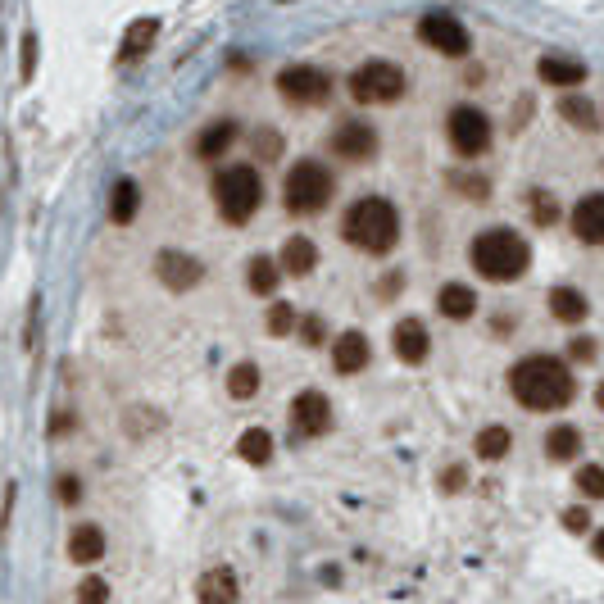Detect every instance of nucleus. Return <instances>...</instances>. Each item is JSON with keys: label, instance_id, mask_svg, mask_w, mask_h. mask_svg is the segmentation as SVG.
Instances as JSON below:
<instances>
[{"label": "nucleus", "instance_id": "nucleus-1", "mask_svg": "<svg viewBox=\"0 0 604 604\" xmlns=\"http://www.w3.org/2000/svg\"><path fill=\"white\" fill-rule=\"evenodd\" d=\"M509 391L523 409H536V414H550V409H564L568 400L577 396L573 368L555 355H527L514 364L509 373Z\"/></svg>", "mask_w": 604, "mask_h": 604}, {"label": "nucleus", "instance_id": "nucleus-2", "mask_svg": "<svg viewBox=\"0 0 604 604\" xmlns=\"http://www.w3.org/2000/svg\"><path fill=\"white\" fill-rule=\"evenodd\" d=\"M341 237H346L350 246H359L364 255H387V250L396 246V237H400L396 205L382 200V196L355 200V205L346 209V218H341Z\"/></svg>", "mask_w": 604, "mask_h": 604}, {"label": "nucleus", "instance_id": "nucleus-3", "mask_svg": "<svg viewBox=\"0 0 604 604\" xmlns=\"http://www.w3.org/2000/svg\"><path fill=\"white\" fill-rule=\"evenodd\" d=\"M532 264V246L514 228H486L473 241V268L486 282H518Z\"/></svg>", "mask_w": 604, "mask_h": 604}, {"label": "nucleus", "instance_id": "nucleus-4", "mask_svg": "<svg viewBox=\"0 0 604 604\" xmlns=\"http://www.w3.org/2000/svg\"><path fill=\"white\" fill-rule=\"evenodd\" d=\"M259 200H264V182H259V173L250 164H232V169H223L214 178L218 214L228 218V223H237V228L259 209Z\"/></svg>", "mask_w": 604, "mask_h": 604}, {"label": "nucleus", "instance_id": "nucleus-5", "mask_svg": "<svg viewBox=\"0 0 604 604\" xmlns=\"http://www.w3.org/2000/svg\"><path fill=\"white\" fill-rule=\"evenodd\" d=\"M282 196H287L291 214H318V209H327V200H332V173H327L318 159H300V164H291Z\"/></svg>", "mask_w": 604, "mask_h": 604}, {"label": "nucleus", "instance_id": "nucleus-6", "mask_svg": "<svg viewBox=\"0 0 604 604\" xmlns=\"http://www.w3.org/2000/svg\"><path fill=\"white\" fill-rule=\"evenodd\" d=\"M350 96L359 105H391V100L405 96V73L391 60H368L350 73Z\"/></svg>", "mask_w": 604, "mask_h": 604}, {"label": "nucleus", "instance_id": "nucleus-7", "mask_svg": "<svg viewBox=\"0 0 604 604\" xmlns=\"http://www.w3.org/2000/svg\"><path fill=\"white\" fill-rule=\"evenodd\" d=\"M278 91L291 100V105H323L332 96V82H327L323 69L314 64H291V69L278 73Z\"/></svg>", "mask_w": 604, "mask_h": 604}, {"label": "nucleus", "instance_id": "nucleus-8", "mask_svg": "<svg viewBox=\"0 0 604 604\" xmlns=\"http://www.w3.org/2000/svg\"><path fill=\"white\" fill-rule=\"evenodd\" d=\"M446 123H450V141H455L459 155H482L491 146V119L477 105H455Z\"/></svg>", "mask_w": 604, "mask_h": 604}, {"label": "nucleus", "instance_id": "nucleus-9", "mask_svg": "<svg viewBox=\"0 0 604 604\" xmlns=\"http://www.w3.org/2000/svg\"><path fill=\"white\" fill-rule=\"evenodd\" d=\"M418 37H423L432 50L450 55V60L468 55V32L455 14H423V19H418Z\"/></svg>", "mask_w": 604, "mask_h": 604}, {"label": "nucleus", "instance_id": "nucleus-10", "mask_svg": "<svg viewBox=\"0 0 604 604\" xmlns=\"http://www.w3.org/2000/svg\"><path fill=\"white\" fill-rule=\"evenodd\" d=\"M332 150H337V159H350V164H368V159L377 155V132H373V123H364V119L337 123V132H332Z\"/></svg>", "mask_w": 604, "mask_h": 604}, {"label": "nucleus", "instance_id": "nucleus-11", "mask_svg": "<svg viewBox=\"0 0 604 604\" xmlns=\"http://www.w3.org/2000/svg\"><path fill=\"white\" fill-rule=\"evenodd\" d=\"M291 427H296L300 436H323L327 427H332V405H327L323 391H300V396L291 400Z\"/></svg>", "mask_w": 604, "mask_h": 604}, {"label": "nucleus", "instance_id": "nucleus-12", "mask_svg": "<svg viewBox=\"0 0 604 604\" xmlns=\"http://www.w3.org/2000/svg\"><path fill=\"white\" fill-rule=\"evenodd\" d=\"M155 273H159V282H164L169 291H191L200 278H205V264L191 259V255H182V250H159Z\"/></svg>", "mask_w": 604, "mask_h": 604}, {"label": "nucleus", "instance_id": "nucleus-13", "mask_svg": "<svg viewBox=\"0 0 604 604\" xmlns=\"http://www.w3.org/2000/svg\"><path fill=\"white\" fill-rule=\"evenodd\" d=\"M573 232L586 246H604V191H591L573 205Z\"/></svg>", "mask_w": 604, "mask_h": 604}, {"label": "nucleus", "instance_id": "nucleus-14", "mask_svg": "<svg viewBox=\"0 0 604 604\" xmlns=\"http://www.w3.org/2000/svg\"><path fill=\"white\" fill-rule=\"evenodd\" d=\"M391 346H396V355L405 359V364H423L427 350H432V337H427L423 318H400L396 332H391Z\"/></svg>", "mask_w": 604, "mask_h": 604}, {"label": "nucleus", "instance_id": "nucleus-15", "mask_svg": "<svg viewBox=\"0 0 604 604\" xmlns=\"http://www.w3.org/2000/svg\"><path fill=\"white\" fill-rule=\"evenodd\" d=\"M196 600L200 604H237V573H232L228 564L209 568V573L196 582Z\"/></svg>", "mask_w": 604, "mask_h": 604}, {"label": "nucleus", "instance_id": "nucleus-16", "mask_svg": "<svg viewBox=\"0 0 604 604\" xmlns=\"http://www.w3.org/2000/svg\"><path fill=\"white\" fill-rule=\"evenodd\" d=\"M368 337L364 332H341L337 341H332V368L337 373H359V368H368Z\"/></svg>", "mask_w": 604, "mask_h": 604}, {"label": "nucleus", "instance_id": "nucleus-17", "mask_svg": "<svg viewBox=\"0 0 604 604\" xmlns=\"http://www.w3.org/2000/svg\"><path fill=\"white\" fill-rule=\"evenodd\" d=\"M536 73H541V82H550V87H582L586 82V69L577 60H568V55H541Z\"/></svg>", "mask_w": 604, "mask_h": 604}, {"label": "nucleus", "instance_id": "nucleus-18", "mask_svg": "<svg viewBox=\"0 0 604 604\" xmlns=\"http://www.w3.org/2000/svg\"><path fill=\"white\" fill-rule=\"evenodd\" d=\"M105 555V532L96 523H82L69 532V559L73 564H96Z\"/></svg>", "mask_w": 604, "mask_h": 604}, {"label": "nucleus", "instance_id": "nucleus-19", "mask_svg": "<svg viewBox=\"0 0 604 604\" xmlns=\"http://www.w3.org/2000/svg\"><path fill=\"white\" fill-rule=\"evenodd\" d=\"M237 141V123L232 119H214V123H205V132L196 137V155L200 159H218L223 150Z\"/></svg>", "mask_w": 604, "mask_h": 604}, {"label": "nucleus", "instance_id": "nucleus-20", "mask_svg": "<svg viewBox=\"0 0 604 604\" xmlns=\"http://www.w3.org/2000/svg\"><path fill=\"white\" fill-rule=\"evenodd\" d=\"M314 264H318V246L309 237H291L287 246H282L278 268H287L291 278H305V273H314Z\"/></svg>", "mask_w": 604, "mask_h": 604}, {"label": "nucleus", "instance_id": "nucleus-21", "mask_svg": "<svg viewBox=\"0 0 604 604\" xmlns=\"http://www.w3.org/2000/svg\"><path fill=\"white\" fill-rule=\"evenodd\" d=\"M436 309H441L446 318H455V323L473 318V309H477L473 287H464V282H446V287H441V296H436Z\"/></svg>", "mask_w": 604, "mask_h": 604}, {"label": "nucleus", "instance_id": "nucleus-22", "mask_svg": "<svg viewBox=\"0 0 604 604\" xmlns=\"http://www.w3.org/2000/svg\"><path fill=\"white\" fill-rule=\"evenodd\" d=\"M545 455L555 459V464H568V459L582 455V432L573 423H555L550 436H545Z\"/></svg>", "mask_w": 604, "mask_h": 604}, {"label": "nucleus", "instance_id": "nucleus-23", "mask_svg": "<svg viewBox=\"0 0 604 604\" xmlns=\"http://www.w3.org/2000/svg\"><path fill=\"white\" fill-rule=\"evenodd\" d=\"M550 314H555L559 323H582V318L591 314V305H586V296L577 287H555L550 291Z\"/></svg>", "mask_w": 604, "mask_h": 604}, {"label": "nucleus", "instance_id": "nucleus-24", "mask_svg": "<svg viewBox=\"0 0 604 604\" xmlns=\"http://www.w3.org/2000/svg\"><path fill=\"white\" fill-rule=\"evenodd\" d=\"M137 209H141V187L123 178L119 187H114V196H109V218H114L119 228H128L132 218H137Z\"/></svg>", "mask_w": 604, "mask_h": 604}, {"label": "nucleus", "instance_id": "nucleus-25", "mask_svg": "<svg viewBox=\"0 0 604 604\" xmlns=\"http://www.w3.org/2000/svg\"><path fill=\"white\" fill-rule=\"evenodd\" d=\"M237 455L255 468L268 464V459H273V436H268V427H246V432L237 436Z\"/></svg>", "mask_w": 604, "mask_h": 604}, {"label": "nucleus", "instance_id": "nucleus-26", "mask_svg": "<svg viewBox=\"0 0 604 604\" xmlns=\"http://www.w3.org/2000/svg\"><path fill=\"white\" fill-rule=\"evenodd\" d=\"M509 446H514V436H509V427H500V423L482 427V432H477V441H473L477 459H486V464H496V459H505V455H509Z\"/></svg>", "mask_w": 604, "mask_h": 604}, {"label": "nucleus", "instance_id": "nucleus-27", "mask_svg": "<svg viewBox=\"0 0 604 604\" xmlns=\"http://www.w3.org/2000/svg\"><path fill=\"white\" fill-rule=\"evenodd\" d=\"M159 37V19H137L128 28V37H123V60H137V55H146L150 46H155Z\"/></svg>", "mask_w": 604, "mask_h": 604}, {"label": "nucleus", "instance_id": "nucleus-28", "mask_svg": "<svg viewBox=\"0 0 604 604\" xmlns=\"http://www.w3.org/2000/svg\"><path fill=\"white\" fill-rule=\"evenodd\" d=\"M246 282H250V291H255V296H273V291H278V259H268V255L250 259Z\"/></svg>", "mask_w": 604, "mask_h": 604}, {"label": "nucleus", "instance_id": "nucleus-29", "mask_svg": "<svg viewBox=\"0 0 604 604\" xmlns=\"http://www.w3.org/2000/svg\"><path fill=\"white\" fill-rule=\"evenodd\" d=\"M559 114H564L568 123H573V128H582V132H591V128H600V114H595V105L586 96H577V91H568L564 100H559Z\"/></svg>", "mask_w": 604, "mask_h": 604}, {"label": "nucleus", "instance_id": "nucleus-30", "mask_svg": "<svg viewBox=\"0 0 604 604\" xmlns=\"http://www.w3.org/2000/svg\"><path fill=\"white\" fill-rule=\"evenodd\" d=\"M259 391V368L255 364H237L228 373V396L232 400H250Z\"/></svg>", "mask_w": 604, "mask_h": 604}, {"label": "nucleus", "instance_id": "nucleus-31", "mask_svg": "<svg viewBox=\"0 0 604 604\" xmlns=\"http://www.w3.org/2000/svg\"><path fill=\"white\" fill-rule=\"evenodd\" d=\"M577 491L586 500H604V468L600 464H582L577 468Z\"/></svg>", "mask_w": 604, "mask_h": 604}, {"label": "nucleus", "instance_id": "nucleus-32", "mask_svg": "<svg viewBox=\"0 0 604 604\" xmlns=\"http://www.w3.org/2000/svg\"><path fill=\"white\" fill-rule=\"evenodd\" d=\"M78 604H109V582L105 577H82L78 582Z\"/></svg>", "mask_w": 604, "mask_h": 604}, {"label": "nucleus", "instance_id": "nucleus-33", "mask_svg": "<svg viewBox=\"0 0 604 604\" xmlns=\"http://www.w3.org/2000/svg\"><path fill=\"white\" fill-rule=\"evenodd\" d=\"M527 209H532L536 223H555V218H559V205H555L550 191H532V196H527Z\"/></svg>", "mask_w": 604, "mask_h": 604}, {"label": "nucleus", "instance_id": "nucleus-34", "mask_svg": "<svg viewBox=\"0 0 604 604\" xmlns=\"http://www.w3.org/2000/svg\"><path fill=\"white\" fill-rule=\"evenodd\" d=\"M291 327H296V309L282 305V300H278V305L268 309V332H273V337H287Z\"/></svg>", "mask_w": 604, "mask_h": 604}, {"label": "nucleus", "instance_id": "nucleus-35", "mask_svg": "<svg viewBox=\"0 0 604 604\" xmlns=\"http://www.w3.org/2000/svg\"><path fill=\"white\" fill-rule=\"evenodd\" d=\"M282 155V132L259 128L255 132V159H278Z\"/></svg>", "mask_w": 604, "mask_h": 604}, {"label": "nucleus", "instance_id": "nucleus-36", "mask_svg": "<svg viewBox=\"0 0 604 604\" xmlns=\"http://www.w3.org/2000/svg\"><path fill=\"white\" fill-rule=\"evenodd\" d=\"M55 496H60V505H78V500H82V482L73 473L55 477Z\"/></svg>", "mask_w": 604, "mask_h": 604}, {"label": "nucleus", "instance_id": "nucleus-37", "mask_svg": "<svg viewBox=\"0 0 604 604\" xmlns=\"http://www.w3.org/2000/svg\"><path fill=\"white\" fill-rule=\"evenodd\" d=\"M300 337H305V346H323V341H327V327H323V318H314V314H309L305 323H300Z\"/></svg>", "mask_w": 604, "mask_h": 604}, {"label": "nucleus", "instance_id": "nucleus-38", "mask_svg": "<svg viewBox=\"0 0 604 604\" xmlns=\"http://www.w3.org/2000/svg\"><path fill=\"white\" fill-rule=\"evenodd\" d=\"M564 527H568V532H586V527H591V514H586L582 505L564 509Z\"/></svg>", "mask_w": 604, "mask_h": 604}, {"label": "nucleus", "instance_id": "nucleus-39", "mask_svg": "<svg viewBox=\"0 0 604 604\" xmlns=\"http://www.w3.org/2000/svg\"><path fill=\"white\" fill-rule=\"evenodd\" d=\"M568 355H573L577 364H586V359H595V341L591 337H577L573 346H568Z\"/></svg>", "mask_w": 604, "mask_h": 604}, {"label": "nucleus", "instance_id": "nucleus-40", "mask_svg": "<svg viewBox=\"0 0 604 604\" xmlns=\"http://www.w3.org/2000/svg\"><path fill=\"white\" fill-rule=\"evenodd\" d=\"M441 486H446V491H459V486H464V468H446V473H441Z\"/></svg>", "mask_w": 604, "mask_h": 604}, {"label": "nucleus", "instance_id": "nucleus-41", "mask_svg": "<svg viewBox=\"0 0 604 604\" xmlns=\"http://www.w3.org/2000/svg\"><path fill=\"white\" fill-rule=\"evenodd\" d=\"M591 550H595V559H604V532H595V541H591Z\"/></svg>", "mask_w": 604, "mask_h": 604}, {"label": "nucleus", "instance_id": "nucleus-42", "mask_svg": "<svg viewBox=\"0 0 604 604\" xmlns=\"http://www.w3.org/2000/svg\"><path fill=\"white\" fill-rule=\"evenodd\" d=\"M595 405L604 409V382H600V387H595Z\"/></svg>", "mask_w": 604, "mask_h": 604}]
</instances>
